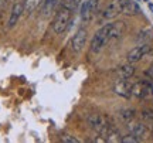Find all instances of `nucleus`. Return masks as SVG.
Instances as JSON below:
<instances>
[{
	"mask_svg": "<svg viewBox=\"0 0 153 143\" xmlns=\"http://www.w3.org/2000/svg\"><path fill=\"white\" fill-rule=\"evenodd\" d=\"M142 119L145 121V123L150 125V127L153 126V112L152 110H142Z\"/></svg>",
	"mask_w": 153,
	"mask_h": 143,
	"instance_id": "obj_19",
	"label": "nucleus"
},
{
	"mask_svg": "<svg viewBox=\"0 0 153 143\" xmlns=\"http://www.w3.org/2000/svg\"><path fill=\"white\" fill-rule=\"evenodd\" d=\"M23 11H24V3L17 1V3L13 4L11 11H10V17H9V21H7V27L13 28L16 26L17 23H19V20H20V17H22Z\"/></svg>",
	"mask_w": 153,
	"mask_h": 143,
	"instance_id": "obj_6",
	"label": "nucleus"
},
{
	"mask_svg": "<svg viewBox=\"0 0 153 143\" xmlns=\"http://www.w3.org/2000/svg\"><path fill=\"white\" fill-rule=\"evenodd\" d=\"M150 53V45L148 43H143V44L137 45L135 48H132L129 53H128V62L131 64H135L137 61H140L146 54Z\"/></svg>",
	"mask_w": 153,
	"mask_h": 143,
	"instance_id": "obj_3",
	"label": "nucleus"
},
{
	"mask_svg": "<svg viewBox=\"0 0 153 143\" xmlns=\"http://www.w3.org/2000/svg\"><path fill=\"white\" fill-rule=\"evenodd\" d=\"M111 26H112V23L105 24L104 27H101L97 33L94 34L92 40H91V45H89L92 53H95V54L99 53L111 41Z\"/></svg>",
	"mask_w": 153,
	"mask_h": 143,
	"instance_id": "obj_1",
	"label": "nucleus"
},
{
	"mask_svg": "<svg viewBox=\"0 0 153 143\" xmlns=\"http://www.w3.org/2000/svg\"><path fill=\"white\" fill-rule=\"evenodd\" d=\"M6 1H7V0H0V6H3L6 3Z\"/></svg>",
	"mask_w": 153,
	"mask_h": 143,
	"instance_id": "obj_24",
	"label": "nucleus"
},
{
	"mask_svg": "<svg viewBox=\"0 0 153 143\" xmlns=\"http://www.w3.org/2000/svg\"><path fill=\"white\" fill-rule=\"evenodd\" d=\"M61 140L64 143H78V139L72 138V136H70V135H64L62 138H61Z\"/></svg>",
	"mask_w": 153,
	"mask_h": 143,
	"instance_id": "obj_22",
	"label": "nucleus"
},
{
	"mask_svg": "<svg viewBox=\"0 0 153 143\" xmlns=\"http://www.w3.org/2000/svg\"><path fill=\"white\" fill-rule=\"evenodd\" d=\"M87 43V30L85 28H79L76 30V33L72 36L71 39V50L72 53H79Z\"/></svg>",
	"mask_w": 153,
	"mask_h": 143,
	"instance_id": "obj_4",
	"label": "nucleus"
},
{
	"mask_svg": "<svg viewBox=\"0 0 153 143\" xmlns=\"http://www.w3.org/2000/svg\"><path fill=\"white\" fill-rule=\"evenodd\" d=\"M40 3H41V0H26L24 1V11H27V14H31Z\"/></svg>",
	"mask_w": 153,
	"mask_h": 143,
	"instance_id": "obj_16",
	"label": "nucleus"
},
{
	"mask_svg": "<svg viewBox=\"0 0 153 143\" xmlns=\"http://www.w3.org/2000/svg\"><path fill=\"white\" fill-rule=\"evenodd\" d=\"M128 129H129V132L132 133V135H135L136 138L142 139L146 136V133H148V127H146V125L143 123V122H137V121H131L128 122Z\"/></svg>",
	"mask_w": 153,
	"mask_h": 143,
	"instance_id": "obj_7",
	"label": "nucleus"
},
{
	"mask_svg": "<svg viewBox=\"0 0 153 143\" xmlns=\"http://www.w3.org/2000/svg\"><path fill=\"white\" fill-rule=\"evenodd\" d=\"M119 116H120L122 121L128 123V122H131L135 119V110L133 109H123V110H120Z\"/></svg>",
	"mask_w": 153,
	"mask_h": 143,
	"instance_id": "obj_17",
	"label": "nucleus"
},
{
	"mask_svg": "<svg viewBox=\"0 0 153 143\" xmlns=\"http://www.w3.org/2000/svg\"><path fill=\"white\" fill-rule=\"evenodd\" d=\"M149 7H150V10L153 11V4H152V3H150V4H149Z\"/></svg>",
	"mask_w": 153,
	"mask_h": 143,
	"instance_id": "obj_25",
	"label": "nucleus"
},
{
	"mask_svg": "<svg viewBox=\"0 0 153 143\" xmlns=\"http://www.w3.org/2000/svg\"><path fill=\"white\" fill-rule=\"evenodd\" d=\"M71 14L72 10H70L65 6H62L60 10L57 11L54 21H53V31L55 34H61L62 31H65V28L68 27V24L71 21Z\"/></svg>",
	"mask_w": 153,
	"mask_h": 143,
	"instance_id": "obj_2",
	"label": "nucleus"
},
{
	"mask_svg": "<svg viewBox=\"0 0 153 143\" xmlns=\"http://www.w3.org/2000/svg\"><path fill=\"white\" fill-rule=\"evenodd\" d=\"M62 1L64 0H43V3H41V16L50 17Z\"/></svg>",
	"mask_w": 153,
	"mask_h": 143,
	"instance_id": "obj_11",
	"label": "nucleus"
},
{
	"mask_svg": "<svg viewBox=\"0 0 153 143\" xmlns=\"http://www.w3.org/2000/svg\"><path fill=\"white\" fill-rule=\"evenodd\" d=\"M133 74H135V67H133V64H131V62L119 67L118 71H116V75H118V78H120V79H129Z\"/></svg>",
	"mask_w": 153,
	"mask_h": 143,
	"instance_id": "obj_13",
	"label": "nucleus"
},
{
	"mask_svg": "<svg viewBox=\"0 0 153 143\" xmlns=\"http://www.w3.org/2000/svg\"><path fill=\"white\" fill-rule=\"evenodd\" d=\"M145 75H146V78H149V79H153V65L150 67V68H148V70H146Z\"/></svg>",
	"mask_w": 153,
	"mask_h": 143,
	"instance_id": "obj_23",
	"label": "nucleus"
},
{
	"mask_svg": "<svg viewBox=\"0 0 153 143\" xmlns=\"http://www.w3.org/2000/svg\"><path fill=\"white\" fill-rule=\"evenodd\" d=\"M62 3H64V6L68 7L70 10H74V9H76V6L81 3V0H64Z\"/></svg>",
	"mask_w": 153,
	"mask_h": 143,
	"instance_id": "obj_21",
	"label": "nucleus"
},
{
	"mask_svg": "<svg viewBox=\"0 0 153 143\" xmlns=\"http://www.w3.org/2000/svg\"><path fill=\"white\" fill-rule=\"evenodd\" d=\"M132 95L133 96H136V98H148L149 95H150V87H149L146 82H136L132 85Z\"/></svg>",
	"mask_w": 153,
	"mask_h": 143,
	"instance_id": "obj_9",
	"label": "nucleus"
},
{
	"mask_svg": "<svg viewBox=\"0 0 153 143\" xmlns=\"http://www.w3.org/2000/svg\"><path fill=\"white\" fill-rule=\"evenodd\" d=\"M122 4H123V0H111V3L104 10L102 17L105 20H112L116 16H119L122 13Z\"/></svg>",
	"mask_w": 153,
	"mask_h": 143,
	"instance_id": "obj_5",
	"label": "nucleus"
},
{
	"mask_svg": "<svg viewBox=\"0 0 153 143\" xmlns=\"http://www.w3.org/2000/svg\"><path fill=\"white\" fill-rule=\"evenodd\" d=\"M114 91L118 95L123 96V98H131L132 96V84L128 81V79H120L115 84Z\"/></svg>",
	"mask_w": 153,
	"mask_h": 143,
	"instance_id": "obj_8",
	"label": "nucleus"
},
{
	"mask_svg": "<svg viewBox=\"0 0 153 143\" xmlns=\"http://www.w3.org/2000/svg\"><path fill=\"white\" fill-rule=\"evenodd\" d=\"M152 132H153V126H152Z\"/></svg>",
	"mask_w": 153,
	"mask_h": 143,
	"instance_id": "obj_26",
	"label": "nucleus"
},
{
	"mask_svg": "<svg viewBox=\"0 0 153 143\" xmlns=\"http://www.w3.org/2000/svg\"><path fill=\"white\" fill-rule=\"evenodd\" d=\"M152 34H153V31L150 28H145V30H142V31L139 33L137 40H139V41H148L149 39H152Z\"/></svg>",
	"mask_w": 153,
	"mask_h": 143,
	"instance_id": "obj_18",
	"label": "nucleus"
},
{
	"mask_svg": "<svg viewBox=\"0 0 153 143\" xmlns=\"http://www.w3.org/2000/svg\"><path fill=\"white\" fill-rule=\"evenodd\" d=\"M122 13L126 14V16H136V14L140 13V7H139L137 3H135L133 0H123Z\"/></svg>",
	"mask_w": 153,
	"mask_h": 143,
	"instance_id": "obj_12",
	"label": "nucleus"
},
{
	"mask_svg": "<svg viewBox=\"0 0 153 143\" xmlns=\"http://www.w3.org/2000/svg\"><path fill=\"white\" fill-rule=\"evenodd\" d=\"M79 14H81V19L84 21H88L91 16L94 14V10L91 4H89V0H84L81 3V11H79Z\"/></svg>",
	"mask_w": 153,
	"mask_h": 143,
	"instance_id": "obj_15",
	"label": "nucleus"
},
{
	"mask_svg": "<svg viewBox=\"0 0 153 143\" xmlns=\"http://www.w3.org/2000/svg\"><path fill=\"white\" fill-rule=\"evenodd\" d=\"M125 31V24L123 21H116V23H112L111 26V41L114 40H118L123 34Z\"/></svg>",
	"mask_w": 153,
	"mask_h": 143,
	"instance_id": "obj_14",
	"label": "nucleus"
},
{
	"mask_svg": "<svg viewBox=\"0 0 153 143\" xmlns=\"http://www.w3.org/2000/svg\"><path fill=\"white\" fill-rule=\"evenodd\" d=\"M88 123H89V126L92 127L95 132H101L104 126L108 123V121L105 119V116L99 115V113H92V115L88 118Z\"/></svg>",
	"mask_w": 153,
	"mask_h": 143,
	"instance_id": "obj_10",
	"label": "nucleus"
},
{
	"mask_svg": "<svg viewBox=\"0 0 153 143\" xmlns=\"http://www.w3.org/2000/svg\"><path fill=\"white\" fill-rule=\"evenodd\" d=\"M139 140H140L139 138H136L135 135H132V133H129V135H126V136H123L120 142H122V143H137Z\"/></svg>",
	"mask_w": 153,
	"mask_h": 143,
	"instance_id": "obj_20",
	"label": "nucleus"
}]
</instances>
